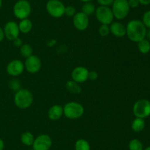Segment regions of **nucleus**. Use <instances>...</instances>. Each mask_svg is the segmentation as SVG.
<instances>
[{
    "instance_id": "32",
    "label": "nucleus",
    "mask_w": 150,
    "mask_h": 150,
    "mask_svg": "<svg viewBox=\"0 0 150 150\" xmlns=\"http://www.w3.org/2000/svg\"><path fill=\"white\" fill-rule=\"evenodd\" d=\"M127 2H128L129 7L131 8H136L140 4L139 0H127Z\"/></svg>"
},
{
    "instance_id": "23",
    "label": "nucleus",
    "mask_w": 150,
    "mask_h": 150,
    "mask_svg": "<svg viewBox=\"0 0 150 150\" xmlns=\"http://www.w3.org/2000/svg\"><path fill=\"white\" fill-rule=\"evenodd\" d=\"M138 49L142 54H147L150 51V43L148 40L144 39L138 42Z\"/></svg>"
},
{
    "instance_id": "18",
    "label": "nucleus",
    "mask_w": 150,
    "mask_h": 150,
    "mask_svg": "<svg viewBox=\"0 0 150 150\" xmlns=\"http://www.w3.org/2000/svg\"><path fill=\"white\" fill-rule=\"evenodd\" d=\"M65 87L66 89L71 94H79L81 92V88L80 86V84L75 82L73 79L67 81L65 84Z\"/></svg>"
},
{
    "instance_id": "28",
    "label": "nucleus",
    "mask_w": 150,
    "mask_h": 150,
    "mask_svg": "<svg viewBox=\"0 0 150 150\" xmlns=\"http://www.w3.org/2000/svg\"><path fill=\"white\" fill-rule=\"evenodd\" d=\"M142 22H143V24L146 27L150 29V10H148L146 13H144L143 16V19H142Z\"/></svg>"
},
{
    "instance_id": "19",
    "label": "nucleus",
    "mask_w": 150,
    "mask_h": 150,
    "mask_svg": "<svg viewBox=\"0 0 150 150\" xmlns=\"http://www.w3.org/2000/svg\"><path fill=\"white\" fill-rule=\"evenodd\" d=\"M35 141V137L34 135L29 131H26L22 133L21 136V141L23 144H24L26 146H32Z\"/></svg>"
},
{
    "instance_id": "5",
    "label": "nucleus",
    "mask_w": 150,
    "mask_h": 150,
    "mask_svg": "<svg viewBox=\"0 0 150 150\" xmlns=\"http://www.w3.org/2000/svg\"><path fill=\"white\" fill-rule=\"evenodd\" d=\"M31 12L32 7L27 0H18L13 6V14L19 20L28 19Z\"/></svg>"
},
{
    "instance_id": "36",
    "label": "nucleus",
    "mask_w": 150,
    "mask_h": 150,
    "mask_svg": "<svg viewBox=\"0 0 150 150\" xmlns=\"http://www.w3.org/2000/svg\"><path fill=\"white\" fill-rule=\"evenodd\" d=\"M4 143L1 138H0V150H4Z\"/></svg>"
},
{
    "instance_id": "10",
    "label": "nucleus",
    "mask_w": 150,
    "mask_h": 150,
    "mask_svg": "<svg viewBox=\"0 0 150 150\" xmlns=\"http://www.w3.org/2000/svg\"><path fill=\"white\" fill-rule=\"evenodd\" d=\"M25 70L30 74L38 73L41 69L42 62L38 56L32 54L29 57L26 58L24 63Z\"/></svg>"
},
{
    "instance_id": "35",
    "label": "nucleus",
    "mask_w": 150,
    "mask_h": 150,
    "mask_svg": "<svg viewBox=\"0 0 150 150\" xmlns=\"http://www.w3.org/2000/svg\"><path fill=\"white\" fill-rule=\"evenodd\" d=\"M4 30H3L2 28L0 27V42L4 40Z\"/></svg>"
},
{
    "instance_id": "34",
    "label": "nucleus",
    "mask_w": 150,
    "mask_h": 150,
    "mask_svg": "<svg viewBox=\"0 0 150 150\" xmlns=\"http://www.w3.org/2000/svg\"><path fill=\"white\" fill-rule=\"evenodd\" d=\"M139 3L143 5H149L150 4V0H139Z\"/></svg>"
},
{
    "instance_id": "3",
    "label": "nucleus",
    "mask_w": 150,
    "mask_h": 150,
    "mask_svg": "<svg viewBox=\"0 0 150 150\" xmlns=\"http://www.w3.org/2000/svg\"><path fill=\"white\" fill-rule=\"evenodd\" d=\"M63 113L69 119H80L84 113V107L77 101H69L63 107Z\"/></svg>"
},
{
    "instance_id": "40",
    "label": "nucleus",
    "mask_w": 150,
    "mask_h": 150,
    "mask_svg": "<svg viewBox=\"0 0 150 150\" xmlns=\"http://www.w3.org/2000/svg\"><path fill=\"white\" fill-rule=\"evenodd\" d=\"M144 150H150V146H147V147H146V148Z\"/></svg>"
},
{
    "instance_id": "17",
    "label": "nucleus",
    "mask_w": 150,
    "mask_h": 150,
    "mask_svg": "<svg viewBox=\"0 0 150 150\" xmlns=\"http://www.w3.org/2000/svg\"><path fill=\"white\" fill-rule=\"evenodd\" d=\"M18 27L20 32L23 34H28L32 31V28H33V24L29 18L22 19V20H20V22L18 24Z\"/></svg>"
},
{
    "instance_id": "39",
    "label": "nucleus",
    "mask_w": 150,
    "mask_h": 150,
    "mask_svg": "<svg viewBox=\"0 0 150 150\" xmlns=\"http://www.w3.org/2000/svg\"><path fill=\"white\" fill-rule=\"evenodd\" d=\"M1 5H2V1H1V0H0V8L1 7Z\"/></svg>"
},
{
    "instance_id": "22",
    "label": "nucleus",
    "mask_w": 150,
    "mask_h": 150,
    "mask_svg": "<svg viewBox=\"0 0 150 150\" xmlns=\"http://www.w3.org/2000/svg\"><path fill=\"white\" fill-rule=\"evenodd\" d=\"M81 10H82L81 11L82 13L86 14V16H89L95 13L96 7H95V4H94L93 3L89 1V2H85L84 4H83V5L82 6Z\"/></svg>"
},
{
    "instance_id": "21",
    "label": "nucleus",
    "mask_w": 150,
    "mask_h": 150,
    "mask_svg": "<svg viewBox=\"0 0 150 150\" xmlns=\"http://www.w3.org/2000/svg\"><path fill=\"white\" fill-rule=\"evenodd\" d=\"M75 150H91L90 144L86 140L81 138L75 143Z\"/></svg>"
},
{
    "instance_id": "37",
    "label": "nucleus",
    "mask_w": 150,
    "mask_h": 150,
    "mask_svg": "<svg viewBox=\"0 0 150 150\" xmlns=\"http://www.w3.org/2000/svg\"><path fill=\"white\" fill-rule=\"evenodd\" d=\"M146 36L147 37V38L149 40H150V29L148 31H146Z\"/></svg>"
},
{
    "instance_id": "12",
    "label": "nucleus",
    "mask_w": 150,
    "mask_h": 150,
    "mask_svg": "<svg viewBox=\"0 0 150 150\" xmlns=\"http://www.w3.org/2000/svg\"><path fill=\"white\" fill-rule=\"evenodd\" d=\"M73 24L74 27L79 31H84L89 24V16L82 12L76 13L73 17Z\"/></svg>"
},
{
    "instance_id": "26",
    "label": "nucleus",
    "mask_w": 150,
    "mask_h": 150,
    "mask_svg": "<svg viewBox=\"0 0 150 150\" xmlns=\"http://www.w3.org/2000/svg\"><path fill=\"white\" fill-rule=\"evenodd\" d=\"M100 35L102 37H107L110 34V27L109 25L101 24L98 29Z\"/></svg>"
},
{
    "instance_id": "25",
    "label": "nucleus",
    "mask_w": 150,
    "mask_h": 150,
    "mask_svg": "<svg viewBox=\"0 0 150 150\" xmlns=\"http://www.w3.org/2000/svg\"><path fill=\"white\" fill-rule=\"evenodd\" d=\"M128 149L129 150H144V146L142 141L134 138L129 142Z\"/></svg>"
},
{
    "instance_id": "13",
    "label": "nucleus",
    "mask_w": 150,
    "mask_h": 150,
    "mask_svg": "<svg viewBox=\"0 0 150 150\" xmlns=\"http://www.w3.org/2000/svg\"><path fill=\"white\" fill-rule=\"evenodd\" d=\"M6 70L10 76H18L24 71V63L20 60H13L7 64Z\"/></svg>"
},
{
    "instance_id": "27",
    "label": "nucleus",
    "mask_w": 150,
    "mask_h": 150,
    "mask_svg": "<svg viewBox=\"0 0 150 150\" xmlns=\"http://www.w3.org/2000/svg\"><path fill=\"white\" fill-rule=\"evenodd\" d=\"M76 13V8L73 6H67L64 9V15L68 17H73Z\"/></svg>"
},
{
    "instance_id": "20",
    "label": "nucleus",
    "mask_w": 150,
    "mask_h": 150,
    "mask_svg": "<svg viewBox=\"0 0 150 150\" xmlns=\"http://www.w3.org/2000/svg\"><path fill=\"white\" fill-rule=\"evenodd\" d=\"M145 127L144 119L136 117L133 121L131 124V129L136 132H140L144 130Z\"/></svg>"
},
{
    "instance_id": "8",
    "label": "nucleus",
    "mask_w": 150,
    "mask_h": 150,
    "mask_svg": "<svg viewBox=\"0 0 150 150\" xmlns=\"http://www.w3.org/2000/svg\"><path fill=\"white\" fill-rule=\"evenodd\" d=\"M133 114L136 117L145 119L150 116V101L146 99H139L133 104Z\"/></svg>"
},
{
    "instance_id": "4",
    "label": "nucleus",
    "mask_w": 150,
    "mask_h": 150,
    "mask_svg": "<svg viewBox=\"0 0 150 150\" xmlns=\"http://www.w3.org/2000/svg\"><path fill=\"white\" fill-rule=\"evenodd\" d=\"M111 10L114 14V19L117 20H123L125 19L130 12L127 0H114L112 3Z\"/></svg>"
},
{
    "instance_id": "14",
    "label": "nucleus",
    "mask_w": 150,
    "mask_h": 150,
    "mask_svg": "<svg viewBox=\"0 0 150 150\" xmlns=\"http://www.w3.org/2000/svg\"><path fill=\"white\" fill-rule=\"evenodd\" d=\"M89 70L83 66H77L72 71V79L78 83H83L88 79Z\"/></svg>"
},
{
    "instance_id": "6",
    "label": "nucleus",
    "mask_w": 150,
    "mask_h": 150,
    "mask_svg": "<svg viewBox=\"0 0 150 150\" xmlns=\"http://www.w3.org/2000/svg\"><path fill=\"white\" fill-rule=\"evenodd\" d=\"M95 17L101 24L110 25L114 21V14L111 8L106 6H99L95 10Z\"/></svg>"
},
{
    "instance_id": "31",
    "label": "nucleus",
    "mask_w": 150,
    "mask_h": 150,
    "mask_svg": "<svg viewBox=\"0 0 150 150\" xmlns=\"http://www.w3.org/2000/svg\"><path fill=\"white\" fill-rule=\"evenodd\" d=\"M98 4L100 6H106V7H109L111 5L114 1V0H97Z\"/></svg>"
},
{
    "instance_id": "30",
    "label": "nucleus",
    "mask_w": 150,
    "mask_h": 150,
    "mask_svg": "<svg viewBox=\"0 0 150 150\" xmlns=\"http://www.w3.org/2000/svg\"><path fill=\"white\" fill-rule=\"evenodd\" d=\"M98 78V73L96 71H89V75H88V79L90 80H96Z\"/></svg>"
},
{
    "instance_id": "41",
    "label": "nucleus",
    "mask_w": 150,
    "mask_h": 150,
    "mask_svg": "<svg viewBox=\"0 0 150 150\" xmlns=\"http://www.w3.org/2000/svg\"><path fill=\"white\" fill-rule=\"evenodd\" d=\"M28 150H34V149H28Z\"/></svg>"
},
{
    "instance_id": "29",
    "label": "nucleus",
    "mask_w": 150,
    "mask_h": 150,
    "mask_svg": "<svg viewBox=\"0 0 150 150\" xmlns=\"http://www.w3.org/2000/svg\"><path fill=\"white\" fill-rule=\"evenodd\" d=\"M10 87L14 91H18L20 89V82H18V80H12V82L10 83Z\"/></svg>"
},
{
    "instance_id": "2",
    "label": "nucleus",
    "mask_w": 150,
    "mask_h": 150,
    "mask_svg": "<svg viewBox=\"0 0 150 150\" xmlns=\"http://www.w3.org/2000/svg\"><path fill=\"white\" fill-rule=\"evenodd\" d=\"M34 101V96L28 89L22 88L17 91L14 96V103L20 109H27Z\"/></svg>"
},
{
    "instance_id": "33",
    "label": "nucleus",
    "mask_w": 150,
    "mask_h": 150,
    "mask_svg": "<svg viewBox=\"0 0 150 150\" xmlns=\"http://www.w3.org/2000/svg\"><path fill=\"white\" fill-rule=\"evenodd\" d=\"M13 44H14V45L16 46V47H19V48H20L22 46V44H23V41H22V40L19 37H18L17 38H16V39L13 41Z\"/></svg>"
},
{
    "instance_id": "1",
    "label": "nucleus",
    "mask_w": 150,
    "mask_h": 150,
    "mask_svg": "<svg viewBox=\"0 0 150 150\" xmlns=\"http://www.w3.org/2000/svg\"><path fill=\"white\" fill-rule=\"evenodd\" d=\"M146 31V27L143 22L136 19L130 21L126 26V35L133 42L138 43L144 39Z\"/></svg>"
},
{
    "instance_id": "11",
    "label": "nucleus",
    "mask_w": 150,
    "mask_h": 150,
    "mask_svg": "<svg viewBox=\"0 0 150 150\" xmlns=\"http://www.w3.org/2000/svg\"><path fill=\"white\" fill-rule=\"evenodd\" d=\"M3 30H4V37L9 41H13L16 38L19 37L20 30H19L18 24L14 21H10L7 22L4 25Z\"/></svg>"
},
{
    "instance_id": "24",
    "label": "nucleus",
    "mask_w": 150,
    "mask_h": 150,
    "mask_svg": "<svg viewBox=\"0 0 150 150\" xmlns=\"http://www.w3.org/2000/svg\"><path fill=\"white\" fill-rule=\"evenodd\" d=\"M33 53V49L31 45L28 44H23L20 47V54L22 57L27 58L29 56L32 55Z\"/></svg>"
},
{
    "instance_id": "15",
    "label": "nucleus",
    "mask_w": 150,
    "mask_h": 150,
    "mask_svg": "<svg viewBox=\"0 0 150 150\" xmlns=\"http://www.w3.org/2000/svg\"><path fill=\"white\" fill-rule=\"evenodd\" d=\"M110 33L117 38H122L126 35V26L119 21H113L109 25Z\"/></svg>"
},
{
    "instance_id": "9",
    "label": "nucleus",
    "mask_w": 150,
    "mask_h": 150,
    "mask_svg": "<svg viewBox=\"0 0 150 150\" xmlns=\"http://www.w3.org/2000/svg\"><path fill=\"white\" fill-rule=\"evenodd\" d=\"M32 146L34 150H49L52 146V139L47 134H41L35 138Z\"/></svg>"
},
{
    "instance_id": "38",
    "label": "nucleus",
    "mask_w": 150,
    "mask_h": 150,
    "mask_svg": "<svg viewBox=\"0 0 150 150\" xmlns=\"http://www.w3.org/2000/svg\"><path fill=\"white\" fill-rule=\"evenodd\" d=\"M79 1H82V2L85 3V2H89V1H92V0H79Z\"/></svg>"
},
{
    "instance_id": "7",
    "label": "nucleus",
    "mask_w": 150,
    "mask_h": 150,
    "mask_svg": "<svg viewBox=\"0 0 150 150\" xmlns=\"http://www.w3.org/2000/svg\"><path fill=\"white\" fill-rule=\"evenodd\" d=\"M47 12L53 18L59 19L64 15L65 6L59 0H48L45 5Z\"/></svg>"
},
{
    "instance_id": "16",
    "label": "nucleus",
    "mask_w": 150,
    "mask_h": 150,
    "mask_svg": "<svg viewBox=\"0 0 150 150\" xmlns=\"http://www.w3.org/2000/svg\"><path fill=\"white\" fill-rule=\"evenodd\" d=\"M63 115V107L60 104H54L50 107L48 111V118L52 121L59 120Z\"/></svg>"
}]
</instances>
